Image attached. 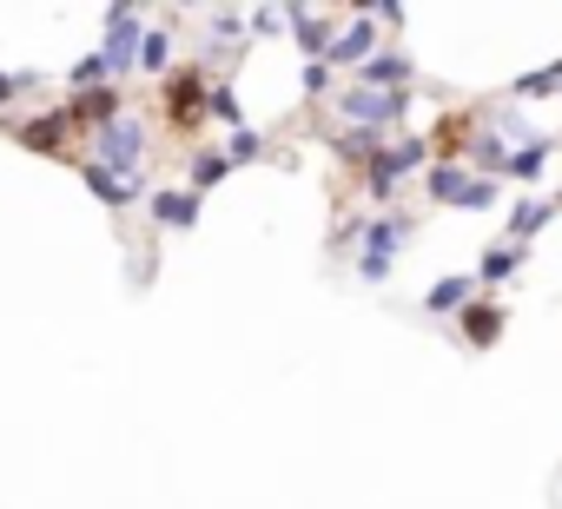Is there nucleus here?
<instances>
[{"mask_svg":"<svg viewBox=\"0 0 562 509\" xmlns=\"http://www.w3.org/2000/svg\"><path fill=\"white\" fill-rule=\"evenodd\" d=\"M509 152H516V146H503L496 133H483V139L470 146V166H476V179H509Z\"/></svg>","mask_w":562,"mask_h":509,"instance_id":"obj_15","label":"nucleus"},{"mask_svg":"<svg viewBox=\"0 0 562 509\" xmlns=\"http://www.w3.org/2000/svg\"><path fill=\"white\" fill-rule=\"evenodd\" d=\"M338 113H345L351 126H364V133H384V126H397V120L411 113V93H371V87H351V93H338Z\"/></svg>","mask_w":562,"mask_h":509,"instance_id":"obj_3","label":"nucleus"},{"mask_svg":"<svg viewBox=\"0 0 562 509\" xmlns=\"http://www.w3.org/2000/svg\"><path fill=\"white\" fill-rule=\"evenodd\" d=\"M153 218L172 225V231L192 225V218H199V192H159V199H153Z\"/></svg>","mask_w":562,"mask_h":509,"instance_id":"obj_16","label":"nucleus"},{"mask_svg":"<svg viewBox=\"0 0 562 509\" xmlns=\"http://www.w3.org/2000/svg\"><path fill=\"white\" fill-rule=\"evenodd\" d=\"M106 67H113V60H106V54H93V60H80V67H74V87H87V80H100V73H106Z\"/></svg>","mask_w":562,"mask_h":509,"instance_id":"obj_23","label":"nucleus"},{"mask_svg":"<svg viewBox=\"0 0 562 509\" xmlns=\"http://www.w3.org/2000/svg\"><path fill=\"white\" fill-rule=\"evenodd\" d=\"M166 93H172V120H179V126H199V113L212 106V93H205V73H199V67L172 73V87H166Z\"/></svg>","mask_w":562,"mask_h":509,"instance_id":"obj_8","label":"nucleus"},{"mask_svg":"<svg viewBox=\"0 0 562 509\" xmlns=\"http://www.w3.org/2000/svg\"><path fill=\"white\" fill-rule=\"evenodd\" d=\"M470 185H476V172H470V166H457V159H437V166L424 172V192H430V205H457V212H463Z\"/></svg>","mask_w":562,"mask_h":509,"instance_id":"obj_7","label":"nucleus"},{"mask_svg":"<svg viewBox=\"0 0 562 509\" xmlns=\"http://www.w3.org/2000/svg\"><path fill=\"white\" fill-rule=\"evenodd\" d=\"M285 21H292V14H271V8H258V14H251V27H258V34H278Z\"/></svg>","mask_w":562,"mask_h":509,"instance_id":"obj_25","label":"nucleus"},{"mask_svg":"<svg viewBox=\"0 0 562 509\" xmlns=\"http://www.w3.org/2000/svg\"><path fill=\"white\" fill-rule=\"evenodd\" d=\"M258 146H265V139H258V133L245 126V133H232V146H225V159H232V166H245V159H258Z\"/></svg>","mask_w":562,"mask_h":509,"instance_id":"obj_21","label":"nucleus"},{"mask_svg":"<svg viewBox=\"0 0 562 509\" xmlns=\"http://www.w3.org/2000/svg\"><path fill=\"white\" fill-rule=\"evenodd\" d=\"M404 80H411V60H404V54H378V60L364 67V87H371V93H404Z\"/></svg>","mask_w":562,"mask_h":509,"instance_id":"obj_14","label":"nucleus"},{"mask_svg":"<svg viewBox=\"0 0 562 509\" xmlns=\"http://www.w3.org/2000/svg\"><path fill=\"white\" fill-rule=\"evenodd\" d=\"M205 113H212V120H225V126H238V133H245V113H238V93H232V87H212V106H205Z\"/></svg>","mask_w":562,"mask_h":509,"instance_id":"obj_19","label":"nucleus"},{"mask_svg":"<svg viewBox=\"0 0 562 509\" xmlns=\"http://www.w3.org/2000/svg\"><path fill=\"white\" fill-rule=\"evenodd\" d=\"M371 47H378V21H371V14H358V21H351V27H345L338 41H331V54H325V67H358V73H364V67L378 60Z\"/></svg>","mask_w":562,"mask_h":509,"instance_id":"obj_5","label":"nucleus"},{"mask_svg":"<svg viewBox=\"0 0 562 509\" xmlns=\"http://www.w3.org/2000/svg\"><path fill=\"white\" fill-rule=\"evenodd\" d=\"M14 93H27V73H0V106H8Z\"/></svg>","mask_w":562,"mask_h":509,"instance_id":"obj_26","label":"nucleus"},{"mask_svg":"<svg viewBox=\"0 0 562 509\" xmlns=\"http://www.w3.org/2000/svg\"><path fill=\"white\" fill-rule=\"evenodd\" d=\"M225 172H232V159H225V152H199V159H192V192H205V185H218Z\"/></svg>","mask_w":562,"mask_h":509,"instance_id":"obj_18","label":"nucleus"},{"mask_svg":"<svg viewBox=\"0 0 562 509\" xmlns=\"http://www.w3.org/2000/svg\"><path fill=\"white\" fill-rule=\"evenodd\" d=\"M522 259H529V245H490L483 251V259H476V285H503V279H516L522 272Z\"/></svg>","mask_w":562,"mask_h":509,"instance_id":"obj_10","label":"nucleus"},{"mask_svg":"<svg viewBox=\"0 0 562 509\" xmlns=\"http://www.w3.org/2000/svg\"><path fill=\"white\" fill-rule=\"evenodd\" d=\"M555 212H562V199H542V192H536V199H522V205L509 212V245H529Z\"/></svg>","mask_w":562,"mask_h":509,"instance_id":"obj_11","label":"nucleus"},{"mask_svg":"<svg viewBox=\"0 0 562 509\" xmlns=\"http://www.w3.org/2000/svg\"><path fill=\"white\" fill-rule=\"evenodd\" d=\"M325 87H331V67H325V60H312V67H305V93H325Z\"/></svg>","mask_w":562,"mask_h":509,"instance_id":"obj_24","label":"nucleus"},{"mask_svg":"<svg viewBox=\"0 0 562 509\" xmlns=\"http://www.w3.org/2000/svg\"><path fill=\"white\" fill-rule=\"evenodd\" d=\"M503 325H509V318H503V305H496V298H470V305L457 312V331H463V344H470V351H490V344L503 338Z\"/></svg>","mask_w":562,"mask_h":509,"instance_id":"obj_6","label":"nucleus"},{"mask_svg":"<svg viewBox=\"0 0 562 509\" xmlns=\"http://www.w3.org/2000/svg\"><path fill=\"white\" fill-rule=\"evenodd\" d=\"M292 34H299L305 60H325V54H331V27H325L318 8H292Z\"/></svg>","mask_w":562,"mask_h":509,"instance_id":"obj_12","label":"nucleus"},{"mask_svg":"<svg viewBox=\"0 0 562 509\" xmlns=\"http://www.w3.org/2000/svg\"><path fill=\"white\" fill-rule=\"evenodd\" d=\"M27 146H60V120H41V126H21Z\"/></svg>","mask_w":562,"mask_h":509,"instance_id":"obj_22","label":"nucleus"},{"mask_svg":"<svg viewBox=\"0 0 562 509\" xmlns=\"http://www.w3.org/2000/svg\"><path fill=\"white\" fill-rule=\"evenodd\" d=\"M166 60H172V41H166V34H146V41H139V67H153V73H159Z\"/></svg>","mask_w":562,"mask_h":509,"instance_id":"obj_20","label":"nucleus"},{"mask_svg":"<svg viewBox=\"0 0 562 509\" xmlns=\"http://www.w3.org/2000/svg\"><path fill=\"white\" fill-rule=\"evenodd\" d=\"M417 166H424V172L437 166V159H430V139H397V146H384V152H378V166L364 172V179H371V199L384 205V199L397 192V179H404V172H417Z\"/></svg>","mask_w":562,"mask_h":509,"instance_id":"obj_4","label":"nucleus"},{"mask_svg":"<svg viewBox=\"0 0 562 509\" xmlns=\"http://www.w3.org/2000/svg\"><path fill=\"white\" fill-rule=\"evenodd\" d=\"M404 238H411V218H397V212L371 218V225H364V251H358V279H371V285H378V279H391Z\"/></svg>","mask_w":562,"mask_h":509,"instance_id":"obj_2","label":"nucleus"},{"mask_svg":"<svg viewBox=\"0 0 562 509\" xmlns=\"http://www.w3.org/2000/svg\"><path fill=\"white\" fill-rule=\"evenodd\" d=\"M470 298H476V272H457V279H437V285L424 292V312H430V318H457Z\"/></svg>","mask_w":562,"mask_h":509,"instance_id":"obj_9","label":"nucleus"},{"mask_svg":"<svg viewBox=\"0 0 562 509\" xmlns=\"http://www.w3.org/2000/svg\"><path fill=\"white\" fill-rule=\"evenodd\" d=\"M549 159H555V139L536 133V139H522V146L509 152V179H529V185H536V179L549 172Z\"/></svg>","mask_w":562,"mask_h":509,"instance_id":"obj_13","label":"nucleus"},{"mask_svg":"<svg viewBox=\"0 0 562 509\" xmlns=\"http://www.w3.org/2000/svg\"><path fill=\"white\" fill-rule=\"evenodd\" d=\"M87 166H100V172L120 179V185H139V172H146V126L120 113L113 126L93 133V159H87Z\"/></svg>","mask_w":562,"mask_h":509,"instance_id":"obj_1","label":"nucleus"},{"mask_svg":"<svg viewBox=\"0 0 562 509\" xmlns=\"http://www.w3.org/2000/svg\"><path fill=\"white\" fill-rule=\"evenodd\" d=\"M549 93H562V60H555V67H536V73L516 80V100H549Z\"/></svg>","mask_w":562,"mask_h":509,"instance_id":"obj_17","label":"nucleus"}]
</instances>
